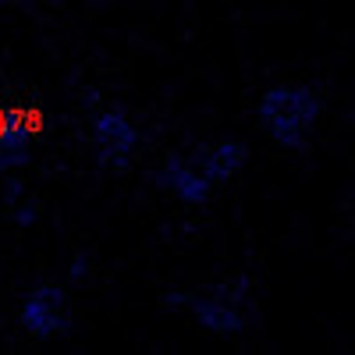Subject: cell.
Masks as SVG:
<instances>
[{
  "instance_id": "6da1fadb",
  "label": "cell",
  "mask_w": 355,
  "mask_h": 355,
  "mask_svg": "<svg viewBox=\"0 0 355 355\" xmlns=\"http://www.w3.org/2000/svg\"><path fill=\"white\" fill-rule=\"evenodd\" d=\"M323 117V93L309 82L270 85L256 103V121L277 146L291 153H306L313 132Z\"/></svg>"
},
{
  "instance_id": "7a4b0ae2",
  "label": "cell",
  "mask_w": 355,
  "mask_h": 355,
  "mask_svg": "<svg viewBox=\"0 0 355 355\" xmlns=\"http://www.w3.org/2000/svg\"><path fill=\"white\" fill-rule=\"evenodd\" d=\"M182 302L202 331L220 334V338L242 334L256 323V291H252L249 274H231L224 281L202 284L182 295Z\"/></svg>"
},
{
  "instance_id": "3957f363",
  "label": "cell",
  "mask_w": 355,
  "mask_h": 355,
  "mask_svg": "<svg viewBox=\"0 0 355 355\" xmlns=\"http://www.w3.org/2000/svg\"><path fill=\"white\" fill-rule=\"evenodd\" d=\"M21 327L40 338V341H50L57 334H64L71 327V299H68V291L64 288H57V284H40L25 295V302H21Z\"/></svg>"
},
{
  "instance_id": "277c9868",
  "label": "cell",
  "mask_w": 355,
  "mask_h": 355,
  "mask_svg": "<svg viewBox=\"0 0 355 355\" xmlns=\"http://www.w3.org/2000/svg\"><path fill=\"white\" fill-rule=\"evenodd\" d=\"M89 139H93V150L96 160L103 167L121 171L128 167V160L135 157V146H139V128L132 125V117L121 107H107L93 117V128H89Z\"/></svg>"
},
{
  "instance_id": "5b68a950",
  "label": "cell",
  "mask_w": 355,
  "mask_h": 355,
  "mask_svg": "<svg viewBox=\"0 0 355 355\" xmlns=\"http://www.w3.org/2000/svg\"><path fill=\"white\" fill-rule=\"evenodd\" d=\"M153 182L160 189H167L178 202H185V206H206L214 196V182L206 178L202 171V160H199V150L192 153H171L164 160L160 171H153Z\"/></svg>"
},
{
  "instance_id": "8992f818",
  "label": "cell",
  "mask_w": 355,
  "mask_h": 355,
  "mask_svg": "<svg viewBox=\"0 0 355 355\" xmlns=\"http://www.w3.org/2000/svg\"><path fill=\"white\" fill-rule=\"evenodd\" d=\"M33 125L25 121V110L18 107H0V171L25 167L33 150Z\"/></svg>"
},
{
  "instance_id": "52a82bcc",
  "label": "cell",
  "mask_w": 355,
  "mask_h": 355,
  "mask_svg": "<svg viewBox=\"0 0 355 355\" xmlns=\"http://www.w3.org/2000/svg\"><path fill=\"white\" fill-rule=\"evenodd\" d=\"M199 160H202L206 178L220 189L249 164V146L242 139H220V142H210V146H199Z\"/></svg>"
},
{
  "instance_id": "ba28073f",
  "label": "cell",
  "mask_w": 355,
  "mask_h": 355,
  "mask_svg": "<svg viewBox=\"0 0 355 355\" xmlns=\"http://www.w3.org/2000/svg\"><path fill=\"white\" fill-rule=\"evenodd\" d=\"M0 4H28V0H0Z\"/></svg>"
}]
</instances>
